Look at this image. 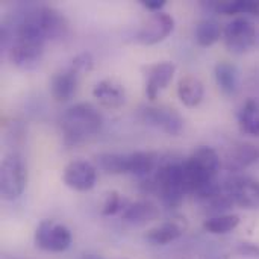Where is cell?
<instances>
[{"instance_id": "1", "label": "cell", "mask_w": 259, "mask_h": 259, "mask_svg": "<svg viewBox=\"0 0 259 259\" xmlns=\"http://www.w3.org/2000/svg\"><path fill=\"white\" fill-rule=\"evenodd\" d=\"M102 115L91 103L70 106L61 117V131L65 146H76L96 135L102 127Z\"/></svg>"}, {"instance_id": "2", "label": "cell", "mask_w": 259, "mask_h": 259, "mask_svg": "<svg viewBox=\"0 0 259 259\" xmlns=\"http://www.w3.org/2000/svg\"><path fill=\"white\" fill-rule=\"evenodd\" d=\"M44 36L23 17L15 29V39L9 49V61L21 70L38 67L44 53Z\"/></svg>"}, {"instance_id": "3", "label": "cell", "mask_w": 259, "mask_h": 259, "mask_svg": "<svg viewBox=\"0 0 259 259\" xmlns=\"http://www.w3.org/2000/svg\"><path fill=\"white\" fill-rule=\"evenodd\" d=\"M147 193H156L167 208H178L182 205L187 194L182 178V162H165L156 173L144 184Z\"/></svg>"}, {"instance_id": "4", "label": "cell", "mask_w": 259, "mask_h": 259, "mask_svg": "<svg viewBox=\"0 0 259 259\" xmlns=\"http://www.w3.org/2000/svg\"><path fill=\"white\" fill-rule=\"evenodd\" d=\"M27 182V170L21 155L12 152L3 158L0 167V193L5 200L18 199Z\"/></svg>"}, {"instance_id": "5", "label": "cell", "mask_w": 259, "mask_h": 259, "mask_svg": "<svg viewBox=\"0 0 259 259\" xmlns=\"http://www.w3.org/2000/svg\"><path fill=\"white\" fill-rule=\"evenodd\" d=\"M24 18L44 36V39H61L68 32L67 18L55 8L39 6L29 11Z\"/></svg>"}, {"instance_id": "6", "label": "cell", "mask_w": 259, "mask_h": 259, "mask_svg": "<svg viewBox=\"0 0 259 259\" xmlns=\"http://www.w3.org/2000/svg\"><path fill=\"white\" fill-rule=\"evenodd\" d=\"M223 36L225 44L231 53L243 55L256 44V27L249 18L238 17L226 24Z\"/></svg>"}, {"instance_id": "7", "label": "cell", "mask_w": 259, "mask_h": 259, "mask_svg": "<svg viewBox=\"0 0 259 259\" xmlns=\"http://www.w3.org/2000/svg\"><path fill=\"white\" fill-rule=\"evenodd\" d=\"M71 232L61 223L44 220L35 231V246L44 252L61 253L71 246Z\"/></svg>"}, {"instance_id": "8", "label": "cell", "mask_w": 259, "mask_h": 259, "mask_svg": "<svg viewBox=\"0 0 259 259\" xmlns=\"http://www.w3.org/2000/svg\"><path fill=\"white\" fill-rule=\"evenodd\" d=\"M226 193L234 205L243 209L259 208V182L249 176H232L225 184Z\"/></svg>"}, {"instance_id": "9", "label": "cell", "mask_w": 259, "mask_h": 259, "mask_svg": "<svg viewBox=\"0 0 259 259\" xmlns=\"http://www.w3.org/2000/svg\"><path fill=\"white\" fill-rule=\"evenodd\" d=\"M175 29V18L167 12H155L138 30L135 39L144 46H153L164 41Z\"/></svg>"}, {"instance_id": "10", "label": "cell", "mask_w": 259, "mask_h": 259, "mask_svg": "<svg viewBox=\"0 0 259 259\" xmlns=\"http://www.w3.org/2000/svg\"><path fill=\"white\" fill-rule=\"evenodd\" d=\"M141 117L147 124L159 127L171 137H178L184 131L182 115L175 108H170V106L144 108L141 112Z\"/></svg>"}, {"instance_id": "11", "label": "cell", "mask_w": 259, "mask_h": 259, "mask_svg": "<svg viewBox=\"0 0 259 259\" xmlns=\"http://www.w3.org/2000/svg\"><path fill=\"white\" fill-rule=\"evenodd\" d=\"M64 184L74 191H90L97 181V170L87 161H73L64 170Z\"/></svg>"}, {"instance_id": "12", "label": "cell", "mask_w": 259, "mask_h": 259, "mask_svg": "<svg viewBox=\"0 0 259 259\" xmlns=\"http://www.w3.org/2000/svg\"><path fill=\"white\" fill-rule=\"evenodd\" d=\"M144 71H146V96L149 100H155L158 94L162 90H165L171 82L176 71V65L170 61H164L153 65H147Z\"/></svg>"}, {"instance_id": "13", "label": "cell", "mask_w": 259, "mask_h": 259, "mask_svg": "<svg viewBox=\"0 0 259 259\" xmlns=\"http://www.w3.org/2000/svg\"><path fill=\"white\" fill-rule=\"evenodd\" d=\"M259 159V149L252 143H235L225 156V168L228 171H241Z\"/></svg>"}, {"instance_id": "14", "label": "cell", "mask_w": 259, "mask_h": 259, "mask_svg": "<svg viewBox=\"0 0 259 259\" xmlns=\"http://www.w3.org/2000/svg\"><path fill=\"white\" fill-rule=\"evenodd\" d=\"M79 76L80 74L71 67L56 71L50 80V93L53 99L56 102L70 100L76 94V90L79 85Z\"/></svg>"}, {"instance_id": "15", "label": "cell", "mask_w": 259, "mask_h": 259, "mask_svg": "<svg viewBox=\"0 0 259 259\" xmlns=\"http://www.w3.org/2000/svg\"><path fill=\"white\" fill-rule=\"evenodd\" d=\"M93 96L103 108L108 109H117L126 102V93L123 85L114 79H103L97 82L93 90Z\"/></svg>"}, {"instance_id": "16", "label": "cell", "mask_w": 259, "mask_h": 259, "mask_svg": "<svg viewBox=\"0 0 259 259\" xmlns=\"http://www.w3.org/2000/svg\"><path fill=\"white\" fill-rule=\"evenodd\" d=\"M158 219H159V208L150 200H138L135 203H129V206L121 214L123 222L135 226H143Z\"/></svg>"}, {"instance_id": "17", "label": "cell", "mask_w": 259, "mask_h": 259, "mask_svg": "<svg viewBox=\"0 0 259 259\" xmlns=\"http://www.w3.org/2000/svg\"><path fill=\"white\" fill-rule=\"evenodd\" d=\"M184 231H185V225L182 222L170 220L150 229L146 234V240L153 246H165L181 238L184 235Z\"/></svg>"}, {"instance_id": "18", "label": "cell", "mask_w": 259, "mask_h": 259, "mask_svg": "<svg viewBox=\"0 0 259 259\" xmlns=\"http://www.w3.org/2000/svg\"><path fill=\"white\" fill-rule=\"evenodd\" d=\"M205 88L203 83L191 74L182 76L178 83V96L181 102L188 108H196L203 100Z\"/></svg>"}, {"instance_id": "19", "label": "cell", "mask_w": 259, "mask_h": 259, "mask_svg": "<svg viewBox=\"0 0 259 259\" xmlns=\"http://www.w3.org/2000/svg\"><path fill=\"white\" fill-rule=\"evenodd\" d=\"M214 76H215V82L223 94L234 96L238 91L240 76H238V70L234 64H231L228 61L219 62L214 68Z\"/></svg>"}, {"instance_id": "20", "label": "cell", "mask_w": 259, "mask_h": 259, "mask_svg": "<svg viewBox=\"0 0 259 259\" xmlns=\"http://www.w3.org/2000/svg\"><path fill=\"white\" fill-rule=\"evenodd\" d=\"M208 6L219 14L234 15V14H250L259 17V0H223L209 2Z\"/></svg>"}, {"instance_id": "21", "label": "cell", "mask_w": 259, "mask_h": 259, "mask_svg": "<svg viewBox=\"0 0 259 259\" xmlns=\"http://www.w3.org/2000/svg\"><path fill=\"white\" fill-rule=\"evenodd\" d=\"M238 124L241 132L250 137H259V102L249 99L238 112Z\"/></svg>"}, {"instance_id": "22", "label": "cell", "mask_w": 259, "mask_h": 259, "mask_svg": "<svg viewBox=\"0 0 259 259\" xmlns=\"http://www.w3.org/2000/svg\"><path fill=\"white\" fill-rule=\"evenodd\" d=\"M158 167V155L153 152L129 153V173L137 178H149Z\"/></svg>"}, {"instance_id": "23", "label": "cell", "mask_w": 259, "mask_h": 259, "mask_svg": "<svg viewBox=\"0 0 259 259\" xmlns=\"http://www.w3.org/2000/svg\"><path fill=\"white\" fill-rule=\"evenodd\" d=\"M223 35V29L222 26L211 18H205L202 21L197 23L196 30H194V38L196 42L200 47H209L212 44H215Z\"/></svg>"}, {"instance_id": "24", "label": "cell", "mask_w": 259, "mask_h": 259, "mask_svg": "<svg viewBox=\"0 0 259 259\" xmlns=\"http://www.w3.org/2000/svg\"><path fill=\"white\" fill-rule=\"evenodd\" d=\"M96 162L100 170L109 175H124L129 173V155L121 153H99Z\"/></svg>"}, {"instance_id": "25", "label": "cell", "mask_w": 259, "mask_h": 259, "mask_svg": "<svg viewBox=\"0 0 259 259\" xmlns=\"http://www.w3.org/2000/svg\"><path fill=\"white\" fill-rule=\"evenodd\" d=\"M240 225V217L235 214H222L212 215L203 222V229L214 235H223L232 232Z\"/></svg>"}, {"instance_id": "26", "label": "cell", "mask_w": 259, "mask_h": 259, "mask_svg": "<svg viewBox=\"0 0 259 259\" xmlns=\"http://www.w3.org/2000/svg\"><path fill=\"white\" fill-rule=\"evenodd\" d=\"M127 206H129V202L124 197H121V194H118L117 191H111L106 196V200H105L103 208H102V214L106 217L117 215L120 212L123 214Z\"/></svg>"}, {"instance_id": "27", "label": "cell", "mask_w": 259, "mask_h": 259, "mask_svg": "<svg viewBox=\"0 0 259 259\" xmlns=\"http://www.w3.org/2000/svg\"><path fill=\"white\" fill-rule=\"evenodd\" d=\"M70 67L74 68L79 74L80 73H88L94 67V58H93V55L90 52H82V53H79L77 56L73 58Z\"/></svg>"}, {"instance_id": "28", "label": "cell", "mask_w": 259, "mask_h": 259, "mask_svg": "<svg viewBox=\"0 0 259 259\" xmlns=\"http://www.w3.org/2000/svg\"><path fill=\"white\" fill-rule=\"evenodd\" d=\"M237 253L246 258H259V246L252 243H241L237 247Z\"/></svg>"}, {"instance_id": "29", "label": "cell", "mask_w": 259, "mask_h": 259, "mask_svg": "<svg viewBox=\"0 0 259 259\" xmlns=\"http://www.w3.org/2000/svg\"><path fill=\"white\" fill-rule=\"evenodd\" d=\"M141 5L153 12H161V9L165 6V0H141Z\"/></svg>"}, {"instance_id": "30", "label": "cell", "mask_w": 259, "mask_h": 259, "mask_svg": "<svg viewBox=\"0 0 259 259\" xmlns=\"http://www.w3.org/2000/svg\"><path fill=\"white\" fill-rule=\"evenodd\" d=\"M80 259H103L102 256H99V255H93V253H88V255H83Z\"/></svg>"}]
</instances>
